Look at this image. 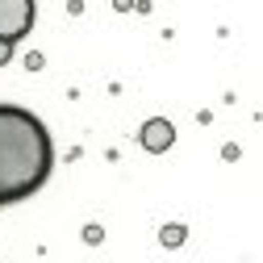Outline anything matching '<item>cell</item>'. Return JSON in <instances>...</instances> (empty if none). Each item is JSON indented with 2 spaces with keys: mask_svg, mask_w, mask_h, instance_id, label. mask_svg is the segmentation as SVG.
<instances>
[{
  "mask_svg": "<svg viewBox=\"0 0 263 263\" xmlns=\"http://www.w3.org/2000/svg\"><path fill=\"white\" fill-rule=\"evenodd\" d=\"M54 167V142L38 113L0 105V205L34 196Z\"/></svg>",
  "mask_w": 263,
  "mask_h": 263,
  "instance_id": "6da1fadb",
  "label": "cell"
},
{
  "mask_svg": "<svg viewBox=\"0 0 263 263\" xmlns=\"http://www.w3.org/2000/svg\"><path fill=\"white\" fill-rule=\"evenodd\" d=\"M34 29V0H0V42H17Z\"/></svg>",
  "mask_w": 263,
  "mask_h": 263,
  "instance_id": "7a4b0ae2",
  "label": "cell"
},
{
  "mask_svg": "<svg viewBox=\"0 0 263 263\" xmlns=\"http://www.w3.org/2000/svg\"><path fill=\"white\" fill-rule=\"evenodd\" d=\"M138 142H142V151H151V155H163L172 142H176V125L167 121V117H151L142 129H138Z\"/></svg>",
  "mask_w": 263,
  "mask_h": 263,
  "instance_id": "3957f363",
  "label": "cell"
},
{
  "mask_svg": "<svg viewBox=\"0 0 263 263\" xmlns=\"http://www.w3.org/2000/svg\"><path fill=\"white\" fill-rule=\"evenodd\" d=\"M184 238H188V230H184L180 221H167V226H163V230H159V242H163V247H167V251H172V247H180Z\"/></svg>",
  "mask_w": 263,
  "mask_h": 263,
  "instance_id": "277c9868",
  "label": "cell"
},
{
  "mask_svg": "<svg viewBox=\"0 0 263 263\" xmlns=\"http://www.w3.org/2000/svg\"><path fill=\"white\" fill-rule=\"evenodd\" d=\"M101 238H105V230L96 226V221H92V226H84V242H88V247H96Z\"/></svg>",
  "mask_w": 263,
  "mask_h": 263,
  "instance_id": "5b68a950",
  "label": "cell"
},
{
  "mask_svg": "<svg viewBox=\"0 0 263 263\" xmlns=\"http://www.w3.org/2000/svg\"><path fill=\"white\" fill-rule=\"evenodd\" d=\"M9 59H13V42H0V67H5Z\"/></svg>",
  "mask_w": 263,
  "mask_h": 263,
  "instance_id": "8992f818",
  "label": "cell"
}]
</instances>
